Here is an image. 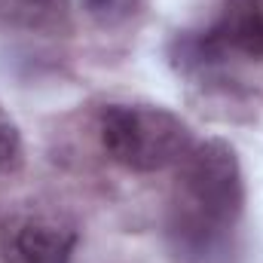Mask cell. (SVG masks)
I'll return each instance as SVG.
<instances>
[{
  "label": "cell",
  "instance_id": "obj_1",
  "mask_svg": "<svg viewBox=\"0 0 263 263\" xmlns=\"http://www.w3.org/2000/svg\"><path fill=\"white\" fill-rule=\"evenodd\" d=\"M245 211L242 165L223 138L193 144L178 165L168 242L184 263H223Z\"/></svg>",
  "mask_w": 263,
  "mask_h": 263
},
{
  "label": "cell",
  "instance_id": "obj_2",
  "mask_svg": "<svg viewBox=\"0 0 263 263\" xmlns=\"http://www.w3.org/2000/svg\"><path fill=\"white\" fill-rule=\"evenodd\" d=\"M98 138L104 153L138 175H153L181 165L193 147L190 126L156 104H110L101 110Z\"/></svg>",
  "mask_w": 263,
  "mask_h": 263
},
{
  "label": "cell",
  "instance_id": "obj_3",
  "mask_svg": "<svg viewBox=\"0 0 263 263\" xmlns=\"http://www.w3.org/2000/svg\"><path fill=\"white\" fill-rule=\"evenodd\" d=\"M77 230L65 217L40 208H22L0 227L3 263H70Z\"/></svg>",
  "mask_w": 263,
  "mask_h": 263
},
{
  "label": "cell",
  "instance_id": "obj_4",
  "mask_svg": "<svg viewBox=\"0 0 263 263\" xmlns=\"http://www.w3.org/2000/svg\"><path fill=\"white\" fill-rule=\"evenodd\" d=\"M227 59H263V0H223L217 22L208 28Z\"/></svg>",
  "mask_w": 263,
  "mask_h": 263
},
{
  "label": "cell",
  "instance_id": "obj_5",
  "mask_svg": "<svg viewBox=\"0 0 263 263\" xmlns=\"http://www.w3.org/2000/svg\"><path fill=\"white\" fill-rule=\"evenodd\" d=\"M67 0H0V18L40 34H55L67 28Z\"/></svg>",
  "mask_w": 263,
  "mask_h": 263
},
{
  "label": "cell",
  "instance_id": "obj_6",
  "mask_svg": "<svg viewBox=\"0 0 263 263\" xmlns=\"http://www.w3.org/2000/svg\"><path fill=\"white\" fill-rule=\"evenodd\" d=\"M83 6H86L89 18L95 25H101V28H120V25L132 22L141 12L144 0H83Z\"/></svg>",
  "mask_w": 263,
  "mask_h": 263
},
{
  "label": "cell",
  "instance_id": "obj_7",
  "mask_svg": "<svg viewBox=\"0 0 263 263\" xmlns=\"http://www.w3.org/2000/svg\"><path fill=\"white\" fill-rule=\"evenodd\" d=\"M25 162V144H22V132L12 123V117L0 107V175H12L18 172Z\"/></svg>",
  "mask_w": 263,
  "mask_h": 263
}]
</instances>
